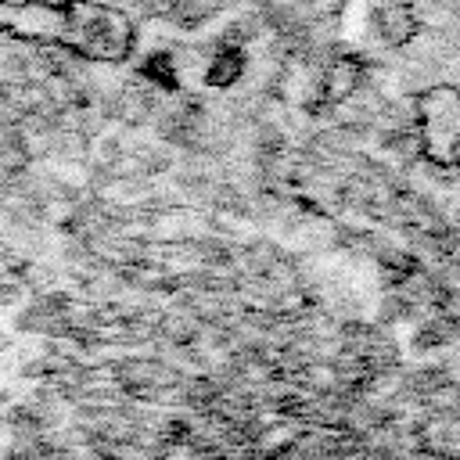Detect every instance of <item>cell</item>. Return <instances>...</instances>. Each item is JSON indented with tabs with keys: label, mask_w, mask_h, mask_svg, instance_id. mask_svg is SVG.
I'll return each instance as SVG.
<instances>
[{
	"label": "cell",
	"mask_w": 460,
	"mask_h": 460,
	"mask_svg": "<svg viewBox=\"0 0 460 460\" xmlns=\"http://www.w3.org/2000/svg\"><path fill=\"white\" fill-rule=\"evenodd\" d=\"M0 32L29 43H50L97 61H119L133 47L129 18L115 7L86 0H0Z\"/></svg>",
	"instance_id": "6da1fadb"
},
{
	"label": "cell",
	"mask_w": 460,
	"mask_h": 460,
	"mask_svg": "<svg viewBox=\"0 0 460 460\" xmlns=\"http://www.w3.org/2000/svg\"><path fill=\"white\" fill-rule=\"evenodd\" d=\"M417 111H420L424 155L435 162H453L460 147V93L453 86L428 90L420 93Z\"/></svg>",
	"instance_id": "7a4b0ae2"
},
{
	"label": "cell",
	"mask_w": 460,
	"mask_h": 460,
	"mask_svg": "<svg viewBox=\"0 0 460 460\" xmlns=\"http://www.w3.org/2000/svg\"><path fill=\"white\" fill-rule=\"evenodd\" d=\"M377 29H381V36H385L388 43H406V40L413 36L417 22H413L410 7H402V4H392V7H385V11L377 14Z\"/></svg>",
	"instance_id": "3957f363"
},
{
	"label": "cell",
	"mask_w": 460,
	"mask_h": 460,
	"mask_svg": "<svg viewBox=\"0 0 460 460\" xmlns=\"http://www.w3.org/2000/svg\"><path fill=\"white\" fill-rule=\"evenodd\" d=\"M356 83H359V68H356V61L341 58V61H334V65H331V72H327L323 97H327L331 104H338V101H345V97L352 93V86H356Z\"/></svg>",
	"instance_id": "277c9868"
}]
</instances>
